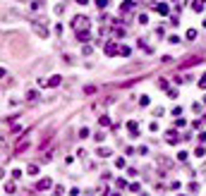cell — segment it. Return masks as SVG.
Segmentation results:
<instances>
[{"instance_id": "6da1fadb", "label": "cell", "mask_w": 206, "mask_h": 196, "mask_svg": "<svg viewBox=\"0 0 206 196\" xmlns=\"http://www.w3.org/2000/svg\"><path fill=\"white\" fill-rule=\"evenodd\" d=\"M34 29H36V33H39V36H48V29H46V26H41L39 22H34Z\"/></svg>"}, {"instance_id": "7a4b0ae2", "label": "cell", "mask_w": 206, "mask_h": 196, "mask_svg": "<svg viewBox=\"0 0 206 196\" xmlns=\"http://www.w3.org/2000/svg\"><path fill=\"white\" fill-rule=\"evenodd\" d=\"M48 84H50V86H58V84H60V77H53V79H50Z\"/></svg>"}, {"instance_id": "3957f363", "label": "cell", "mask_w": 206, "mask_h": 196, "mask_svg": "<svg viewBox=\"0 0 206 196\" xmlns=\"http://www.w3.org/2000/svg\"><path fill=\"white\" fill-rule=\"evenodd\" d=\"M46 187H50V182H48V180H43V182H39V189H46Z\"/></svg>"}, {"instance_id": "277c9868", "label": "cell", "mask_w": 206, "mask_h": 196, "mask_svg": "<svg viewBox=\"0 0 206 196\" xmlns=\"http://www.w3.org/2000/svg\"><path fill=\"white\" fill-rule=\"evenodd\" d=\"M0 46H3V33H0Z\"/></svg>"}]
</instances>
